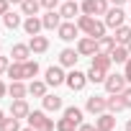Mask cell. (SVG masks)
Segmentation results:
<instances>
[{
	"instance_id": "18",
	"label": "cell",
	"mask_w": 131,
	"mask_h": 131,
	"mask_svg": "<svg viewBox=\"0 0 131 131\" xmlns=\"http://www.w3.org/2000/svg\"><path fill=\"white\" fill-rule=\"evenodd\" d=\"M8 95H10L13 100L26 98V95H28V85H23V80H13V82L8 85Z\"/></svg>"
},
{
	"instance_id": "33",
	"label": "cell",
	"mask_w": 131,
	"mask_h": 131,
	"mask_svg": "<svg viewBox=\"0 0 131 131\" xmlns=\"http://www.w3.org/2000/svg\"><path fill=\"white\" fill-rule=\"evenodd\" d=\"M0 131H21V123H18V118H16V116L5 118L3 123H0Z\"/></svg>"
},
{
	"instance_id": "43",
	"label": "cell",
	"mask_w": 131,
	"mask_h": 131,
	"mask_svg": "<svg viewBox=\"0 0 131 131\" xmlns=\"http://www.w3.org/2000/svg\"><path fill=\"white\" fill-rule=\"evenodd\" d=\"M126 131H131V118H128V121H126Z\"/></svg>"
},
{
	"instance_id": "13",
	"label": "cell",
	"mask_w": 131,
	"mask_h": 131,
	"mask_svg": "<svg viewBox=\"0 0 131 131\" xmlns=\"http://www.w3.org/2000/svg\"><path fill=\"white\" fill-rule=\"evenodd\" d=\"M77 59H80V51L77 49H62L59 51V64L62 67H70V70H75V64H77Z\"/></svg>"
},
{
	"instance_id": "3",
	"label": "cell",
	"mask_w": 131,
	"mask_h": 131,
	"mask_svg": "<svg viewBox=\"0 0 131 131\" xmlns=\"http://www.w3.org/2000/svg\"><path fill=\"white\" fill-rule=\"evenodd\" d=\"M28 126H34L36 131H54V121L44 113V111H31L28 113Z\"/></svg>"
},
{
	"instance_id": "23",
	"label": "cell",
	"mask_w": 131,
	"mask_h": 131,
	"mask_svg": "<svg viewBox=\"0 0 131 131\" xmlns=\"http://www.w3.org/2000/svg\"><path fill=\"white\" fill-rule=\"evenodd\" d=\"M111 64H113V59H111V54H93V67H98V70H103V72H111Z\"/></svg>"
},
{
	"instance_id": "42",
	"label": "cell",
	"mask_w": 131,
	"mask_h": 131,
	"mask_svg": "<svg viewBox=\"0 0 131 131\" xmlns=\"http://www.w3.org/2000/svg\"><path fill=\"white\" fill-rule=\"evenodd\" d=\"M21 131H36V128H34V126H26V128H21Z\"/></svg>"
},
{
	"instance_id": "12",
	"label": "cell",
	"mask_w": 131,
	"mask_h": 131,
	"mask_svg": "<svg viewBox=\"0 0 131 131\" xmlns=\"http://www.w3.org/2000/svg\"><path fill=\"white\" fill-rule=\"evenodd\" d=\"M82 10H80V5L75 3V0H64V3L59 5V16L64 18V21H75V16H80Z\"/></svg>"
},
{
	"instance_id": "1",
	"label": "cell",
	"mask_w": 131,
	"mask_h": 131,
	"mask_svg": "<svg viewBox=\"0 0 131 131\" xmlns=\"http://www.w3.org/2000/svg\"><path fill=\"white\" fill-rule=\"evenodd\" d=\"M39 75V62L26 59V62H10L8 67V77L10 80H34Z\"/></svg>"
},
{
	"instance_id": "36",
	"label": "cell",
	"mask_w": 131,
	"mask_h": 131,
	"mask_svg": "<svg viewBox=\"0 0 131 131\" xmlns=\"http://www.w3.org/2000/svg\"><path fill=\"white\" fill-rule=\"evenodd\" d=\"M123 77H126V82L131 85V57H128V62L123 64Z\"/></svg>"
},
{
	"instance_id": "35",
	"label": "cell",
	"mask_w": 131,
	"mask_h": 131,
	"mask_svg": "<svg viewBox=\"0 0 131 131\" xmlns=\"http://www.w3.org/2000/svg\"><path fill=\"white\" fill-rule=\"evenodd\" d=\"M57 5H59V0H41V8L46 10H57Z\"/></svg>"
},
{
	"instance_id": "16",
	"label": "cell",
	"mask_w": 131,
	"mask_h": 131,
	"mask_svg": "<svg viewBox=\"0 0 131 131\" xmlns=\"http://www.w3.org/2000/svg\"><path fill=\"white\" fill-rule=\"evenodd\" d=\"M28 113H31V108H28L26 98H18V100L10 103V116H16L18 121H21V118H28Z\"/></svg>"
},
{
	"instance_id": "6",
	"label": "cell",
	"mask_w": 131,
	"mask_h": 131,
	"mask_svg": "<svg viewBox=\"0 0 131 131\" xmlns=\"http://www.w3.org/2000/svg\"><path fill=\"white\" fill-rule=\"evenodd\" d=\"M85 111L93 113V116L105 113V111H108V98H105V95H90V98L85 100Z\"/></svg>"
},
{
	"instance_id": "45",
	"label": "cell",
	"mask_w": 131,
	"mask_h": 131,
	"mask_svg": "<svg viewBox=\"0 0 131 131\" xmlns=\"http://www.w3.org/2000/svg\"><path fill=\"white\" fill-rule=\"evenodd\" d=\"M8 3H18V5H21V3H23V0H8Z\"/></svg>"
},
{
	"instance_id": "10",
	"label": "cell",
	"mask_w": 131,
	"mask_h": 131,
	"mask_svg": "<svg viewBox=\"0 0 131 131\" xmlns=\"http://www.w3.org/2000/svg\"><path fill=\"white\" fill-rule=\"evenodd\" d=\"M75 49L80 51V57H93V54H98V39L82 36V39H77V46Z\"/></svg>"
},
{
	"instance_id": "38",
	"label": "cell",
	"mask_w": 131,
	"mask_h": 131,
	"mask_svg": "<svg viewBox=\"0 0 131 131\" xmlns=\"http://www.w3.org/2000/svg\"><path fill=\"white\" fill-rule=\"evenodd\" d=\"M77 131H98V126H90V123H80Z\"/></svg>"
},
{
	"instance_id": "40",
	"label": "cell",
	"mask_w": 131,
	"mask_h": 131,
	"mask_svg": "<svg viewBox=\"0 0 131 131\" xmlns=\"http://www.w3.org/2000/svg\"><path fill=\"white\" fill-rule=\"evenodd\" d=\"M5 95H8V85L0 80V98H5Z\"/></svg>"
},
{
	"instance_id": "21",
	"label": "cell",
	"mask_w": 131,
	"mask_h": 131,
	"mask_svg": "<svg viewBox=\"0 0 131 131\" xmlns=\"http://www.w3.org/2000/svg\"><path fill=\"white\" fill-rule=\"evenodd\" d=\"M128 57H131V51H128V46H123V44H116V49L111 51L113 64H126V62H128Z\"/></svg>"
},
{
	"instance_id": "32",
	"label": "cell",
	"mask_w": 131,
	"mask_h": 131,
	"mask_svg": "<svg viewBox=\"0 0 131 131\" xmlns=\"http://www.w3.org/2000/svg\"><path fill=\"white\" fill-rule=\"evenodd\" d=\"M57 131H77V123L70 121L67 116H62V118L57 121Z\"/></svg>"
},
{
	"instance_id": "48",
	"label": "cell",
	"mask_w": 131,
	"mask_h": 131,
	"mask_svg": "<svg viewBox=\"0 0 131 131\" xmlns=\"http://www.w3.org/2000/svg\"><path fill=\"white\" fill-rule=\"evenodd\" d=\"M98 131H105V128H98Z\"/></svg>"
},
{
	"instance_id": "22",
	"label": "cell",
	"mask_w": 131,
	"mask_h": 131,
	"mask_svg": "<svg viewBox=\"0 0 131 131\" xmlns=\"http://www.w3.org/2000/svg\"><path fill=\"white\" fill-rule=\"evenodd\" d=\"M95 126H98V128H105V131H113V128H116V113H111V111L100 113L98 121H95Z\"/></svg>"
},
{
	"instance_id": "26",
	"label": "cell",
	"mask_w": 131,
	"mask_h": 131,
	"mask_svg": "<svg viewBox=\"0 0 131 131\" xmlns=\"http://www.w3.org/2000/svg\"><path fill=\"white\" fill-rule=\"evenodd\" d=\"M3 23L10 28V31H16V28H21L23 26V21H21V16L18 13H13V10H8L5 16H3Z\"/></svg>"
},
{
	"instance_id": "14",
	"label": "cell",
	"mask_w": 131,
	"mask_h": 131,
	"mask_svg": "<svg viewBox=\"0 0 131 131\" xmlns=\"http://www.w3.org/2000/svg\"><path fill=\"white\" fill-rule=\"evenodd\" d=\"M41 28H44V23H41L39 16H26V21H23V31H26L28 36H39Z\"/></svg>"
},
{
	"instance_id": "15",
	"label": "cell",
	"mask_w": 131,
	"mask_h": 131,
	"mask_svg": "<svg viewBox=\"0 0 131 131\" xmlns=\"http://www.w3.org/2000/svg\"><path fill=\"white\" fill-rule=\"evenodd\" d=\"M41 103H44V111H49V113L64 111V103H62V98H59V95H51V93H46V95L41 98Z\"/></svg>"
},
{
	"instance_id": "19",
	"label": "cell",
	"mask_w": 131,
	"mask_h": 131,
	"mask_svg": "<svg viewBox=\"0 0 131 131\" xmlns=\"http://www.w3.org/2000/svg\"><path fill=\"white\" fill-rule=\"evenodd\" d=\"M28 46H31L34 54H44V51L49 49V39L41 36V34H39V36H31V39H28Z\"/></svg>"
},
{
	"instance_id": "29",
	"label": "cell",
	"mask_w": 131,
	"mask_h": 131,
	"mask_svg": "<svg viewBox=\"0 0 131 131\" xmlns=\"http://www.w3.org/2000/svg\"><path fill=\"white\" fill-rule=\"evenodd\" d=\"M39 8H41V0H23L21 3L23 16H39Z\"/></svg>"
},
{
	"instance_id": "28",
	"label": "cell",
	"mask_w": 131,
	"mask_h": 131,
	"mask_svg": "<svg viewBox=\"0 0 131 131\" xmlns=\"http://www.w3.org/2000/svg\"><path fill=\"white\" fill-rule=\"evenodd\" d=\"M113 36H116V44H123V46H128V41H131V26H118Z\"/></svg>"
},
{
	"instance_id": "25",
	"label": "cell",
	"mask_w": 131,
	"mask_h": 131,
	"mask_svg": "<svg viewBox=\"0 0 131 131\" xmlns=\"http://www.w3.org/2000/svg\"><path fill=\"white\" fill-rule=\"evenodd\" d=\"M108 111H111V113L126 111V103H123V95H121V93H118V95H108Z\"/></svg>"
},
{
	"instance_id": "30",
	"label": "cell",
	"mask_w": 131,
	"mask_h": 131,
	"mask_svg": "<svg viewBox=\"0 0 131 131\" xmlns=\"http://www.w3.org/2000/svg\"><path fill=\"white\" fill-rule=\"evenodd\" d=\"M62 116H67V118H70V121H75L77 126L82 123V108H77V105H67V108L62 111Z\"/></svg>"
},
{
	"instance_id": "11",
	"label": "cell",
	"mask_w": 131,
	"mask_h": 131,
	"mask_svg": "<svg viewBox=\"0 0 131 131\" xmlns=\"http://www.w3.org/2000/svg\"><path fill=\"white\" fill-rule=\"evenodd\" d=\"M57 34H59V39H62V41H75V39H77V34H80V28H77V23H75V21H62V26L57 28Z\"/></svg>"
},
{
	"instance_id": "49",
	"label": "cell",
	"mask_w": 131,
	"mask_h": 131,
	"mask_svg": "<svg viewBox=\"0 0 131 131\" xmlns=\"http://www.w3.org/2000/svg\"><path fill=\"white\" fill-rule=\"evenodd\" d=\"M128 3H131V0H128Z\"/></svg>"
},
{
	"instance_id": "44",
	"label": "cell",
	"mask_w": 131,
	"mask_h": 131,
	"mask_svg": "<svg viewBox=\"0 0 131 131\" xmlns=\"http://www.w3.org/2000/svg\"><path fill=\"white\" fill-rule=\"evenodd\" d=\"M3 121H5V113H3V111H0V123H3Z\"/></svg>"
},
{
	"instance_id": "17",
	"label": "cell",
	"mask_w": 131,
	"mask_h": 131,
	"mask_svg": "<svg viewBox=\"0 0 131 131\" xmlns=\"http://www.w3.org/2000/svg\"><path fill=\"white\" fill-rule=\"evenodd\" d=\"M41 23H44V28L57 31V28L62 26V16H59V10H46V16H41Z\"/></svg>"
},
{
	"instance_id": "47",
	"label": "cell",
	"mask_w": 131,
	"mask_h": 131,
	"mask_svg": "<svg viewBox=\"0 0 131 131\" xmlns=\"http://www.w3.org/2000/svg\"><path fill=\"white\" fill-rule=\"evenodd\" d=\"M0 54H3V46H0Z\"/></svg>"
},
{
	"instance_id": "24",
	"label": "cell",
	"mask_w": 131,
	"mask_h": 131,
	"mask_svg": "<svg viewBox=\"0 0 131 131\" xmlns=\"http://www.w3.org/2000/svg\"><path fill=\"white\" fill-rule=\"evenodd\" d=\"M116 49V36H100L98 39V51L100 54H111Z\"/></svg>"
},
{
	"instance_id": "2",
	"label": "cell",
	"mask_w": 131,
	"mask_h": 131,
	"mask_svg": "<svg viewBox=\"0 0 131 131\" xmlns=\"http://www.w3.org/2000/svg\"><path fill=\"white\" fill-rule=\"evenodd\" d=\"M77 28L85 34V36H93V39H100V36H105V21H98L95 16H77Z\"/></svg>"
},
{
	"instance_id": "27",
	"label": "cell",
	"mask_w": 131,
	"mask_h": 131,
	"mask_svg": "<svg viewBox=\"0 0 131 131\" xmlns=\"http://www.w3.org/2000/svg\"><path fill=\"white\" fill-rule=\"evenodd\" d=\"M46 82H41V80H31V85H28V95H34V98H44L46 95Z\"/></svg>"
},
{
	"instance_id": "41",
	"label": "cell",
	"mask_w": 131,
	"mask_h": 131,
	"mask_svg": "<svg viewBox=\"0 0 131 131\" xmlns=\"http://www.w3.org/2000/svg\"><path fill=\"white\" fill-rule=\"evenodd\" d=\"M111 5H123V3H128V0H108Z\"/></svg>"
},
{
	"instance_id": "37",
	"label": "cell",
	"mask_w": 131,
	"mask_h": 131,
	"mask_svg": "<svg viewBox=\"0 0 131 131\" xmlns=\"http://www.w3.org/2000/svg\"><path fill=\"white\" fill-rule=\"evenodd\" d=\"M121 95H123V103H126V108H131V85H128V88H126Z\"/></svg>"
},
{
	"instance_id": "31",
	"label": "cell",
	"mask_w": 131,
	"mask_h": 131,
	"mask_svg": "<svg viewBox=\"0 0 131 131\" xmlns=\"http://www.w3.org/2000/svg\"><path fill=\"white\" fill-rule=\"evenodd\" d=\"M88 75V82H105V77H108V72H103V70H98V67H93V64H90V70L85 72Z\"/></svg>"
},
{
	"instance_id": "4",
	"label": "cell",
	"mask_w": 131,
	"mask_h": 131,
	"mask_svg": "<svg viewBox=\"0 0 131 131\" xmlns=\"http://www.w3.org/2000/svg\"><path fill=\"white\" fill-rule=\"evenodd\" d=\"M80 10L85 13V16H105L108 13V0H82V5H80Z\"/></svg>"
},
{
	"instance_id": "7",
	"label": "cell",
	"mask_w": 131,
	"mask_h": 131,
	"mask_svg": "<svg viewBox=\"0 0 131 131\" xmlns=\"http://www.w3.org/2000/svg\"><path fill=\"white\" fill-rule=\"evenodd\" d=\"M64 85H67L72 93H80V90H85V85H88V75L80 72V70H72V72L67 75V80H64Z\"/></svg>"
},
{
	"instance_id": "39",
	"label": "cell",
	"mask_w": 131,
	"mask_h": 131,
	"mask_svg": "<svg viewBox=\"0 0 131 131\" xmlns=\"http://www.w3.org/2000/svg\"><path fill=\"white\" fill-rule=\"evenodd\" d=\"M8 5H10L8 0H0V16H5V13H8Z\"/></svg>"
},
{
	"instance_id": "9",
	"label": "cell",
	"mask_w": 131,
	"mask_h": 131,
	"mask_svg": "<svg viewBox=\"0 0 131 131\" xmlns=\"http://www.w3.org/2000/svg\"><path fill=\"white\" fill-rule=\"evenodd\" d=\"M123 21H126V13H123V8L121 5H113V8H108V13H105V26L108 28H118V26H123Z\"/></svg>"
},
{
	"instance_id": "5",
	"label": "cell",
	"mask_w": 131,
	"mask_h": 131,
	"mask_svg": "<svg viewBox=\"0 0 131 131\" xmlns=\"http://www.w3.org/2000/svg\"><path fill=\"white\" fill-rule=\"evenodd\" d=\"M103 85H105V93H108V95H118V93H123V90L128 88V82H126L123 75H108Z\"/></svg>"
},
{
	"instance_id": "34",
	"label": "cell",
	"mask_w": 131,
	"mask_h": 131,
	"mask_svg": "<svg viewBox=\"0 0 131 131\" xmlns=\"http://www.w3.org/2000/svg\"><path fill=\"white\" fill-rule=\"evenodd\" d=\"M8 67H10V59L0 54V75H8Z\"/></svg>"
},
{
	"instance_id": "20",
	"label": "cell",
	"mask_w": 131,
	"mask_h": 131,
	"mask_svg": "<svg viewBox=\"0 0 131 131\" xmlns=\"http://www.w3.org/2000/svg\"><path fill=\"white\" fill-rule=\"evenodd\" d=\"M10 57H13V62H26V59L31 57V46H28V44H13Z\"/></svg>"
},
{
	"instance_id": "46",
	"label": "cell",
	"mask_w": 131,
	"mask_h": 131,
	"mask_svg": "<svg viewBox=\"0 0 131 131\" xmlns=\"http://www.w3.org/2000/svg\"><path fill=\"white\" fill-rule=\"evenodd\" d=\"M128 51H131V41H128Z\"/></svg>"
},
{
	"instance_id": "8",
	"label": "cell",
	"mask_w": 131,
	"mask_h": 131,
	"mask_svg": "<svg viewBox=\"0 0 131 131\" xmlns=\"http://www.w3.org/2000/svg\"><path fill=\"white\" fill-rule=\"evenodd\" d=\"M44 82L49 85V88H59V85H64V80H67V75H64V70H62V64H57V67H49L46 72H44Z\"/></svg>"
}]
</instances>
